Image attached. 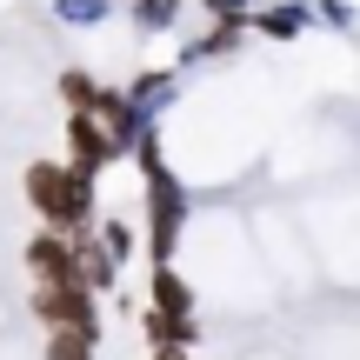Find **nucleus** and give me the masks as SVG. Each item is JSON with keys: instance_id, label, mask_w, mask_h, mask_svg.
<instances>
[{"instance_id": "nucleus-1", "label": "nucleus", "mask_w": 360, "mask_h": 360, "mask_svg": "<svg viewBox=\"0 0 360 360\" xmlns=\"http://www.w3.org/2000/svg\"><path fill=\"white\" fill-rule=\"evenodd\" d=\"M27 200H34V214L53 233L80 240L87 220H94V174L87 167H60V160H34L27 167Z\"/></svg>"}, {"instance_id": "nucleus-8", "label": "nucleus", "mask_w": 360, "mask_h": 360, "mask_svg": "<svg viewBox=\"0 0 360 360\" xmlns=\"http://www.w3.org/2000/svg\"><path fill=\"white\" fill-rule=\"evenodd\" d=\"M260 27H267V34H294V27H300V13H294V7H274Z\"/></svg>"}, {"instance_id": "nucleus-3", "label": "nucleus", "mask_w": 360, "mask_h": 360, "mask_svg": "<svg viewBox=\"0 0 360 360\" xmlns=\"http://www.w3.org/2000/svg\"><path fill=\"white\" fill-rule=\"evenodd\" d=\"M27 267L40 274V281H67V274H74V240H67V233H34V240H27Z\"/></svg>"}, {"instance_id": "nucleus-6", "label": "nucleus", "mask_w": 360, "mask_h": 360, "mask_svg": "<svg viewBox=\"0 0 360 360\" xmlns=\"http://www.w3.org/2000/svg\"><path fill=\"white\" fill-rule=\"evenodd\" d=\"M94 94H101V87H94L87 74H74V67H67V74H60V101H74L80 114H87V107H94Z\"/></svg>"}, {"instance_id": "nucleus-5", "label": "nucleus", "mask_w": 360, "mask_h": 360, "mask_svg": "<svg viewBox=\"0 0 360 360\" xmlns=\"http://www.w3.org/2000/svg\"><path fill=\"white\" fill-rule=\"evenodd\" d=\"M154 307H160V314H187V307H193V294L180 287V274L167 267V260L154 267Z\"/></svg>"}, {"instance_id": "nucleus-10", "label": "nucleus", "mask_w": 360, "mask_h": 360, "mask_svg": "<svg viewBox=\"0 0 360 360\" xmlns=\"http://www.w3.org/2000/svg\"><path fill=\"white\" fill-rule=\"evenodd\" d=\"M207 7H233V0H207Z\"/></svg>"}, {"instance_id": "nucleus-2", "label": "nucleus", "mask_w": 360, "mask_h": 360, "mask_svg": "<svg viewBox=\"0 0 360 360\" xmlns=\"http://www.w3.org/2000/svg\"><path fill=\"white\" fill-rule=\"evenodd\" d=\"M34 314L53 327H94V294L67 274V281H40L34 287Z\"/></svg>"}, {"instance_id": "nucleus-7", "label": "nucleus", "mask_w": 360, "mask_h": 360, "mask_svg": "<svg viewBox=\"0 0 360 360\" xmlns=\"http://www.w3.org/2000/svg\"><path fill=\"white\" fill-rule=\"evenodd\" d=\"M101 247H107V254H114V260H127V254H134V233L120 227V220H107V233H101Z\"/></svg>"}, {"instance_id": "nucleus-9", "label": "nucleus", "mask_w": 360, "mask_h": 360, "mask_svg": "<svg viewBox=\"0 0 360 360\" xmlns=\"http://www.w3.org/2000/svg\"><path fill=\"white\" fill-rule=\"evenodd\" d=\"M154 360H187V354H180V347H154Z\"/></svg>"}, {"instance_id": "nucleus-4", "label": "nucleus", "mask_w": 360, "mask_h": 360, "mask_svg": "<svg viewBox=\"0 0 360 360\" xmlns=\"http://www.w3.org/2000/svg\"><path fill=\"white\" fill-rule=\"evenodd\" d=\"M67 134H74V154H80V167H87V174L114 160V141L94 127V114H74V120H67Z\"/></svg>"}]
</instances>
